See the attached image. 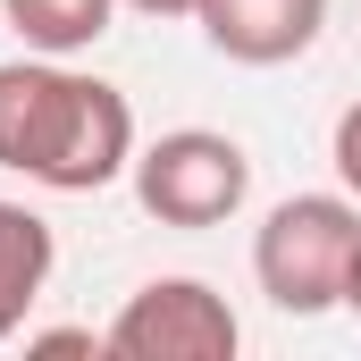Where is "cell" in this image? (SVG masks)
Here are the masks:
<instances>
[{"instance_id": "52a82bcc", "label": "cell", "mask_w": 361, "mask_h": 361, "mask_svg": "<svg viewBox=\"0 0 361 361\" xmlns=\"http://www.w3.org/2000/svg\"><path fill=\"white\" fill-rule=\"evenodd\" d=\"M0 17H8V34H17L25 51L76 59V51H92V42L109 34L118 0H0Z\"/></svg>"}, {"instance_id": "5b68a950", "label": "cell", "mask_w": 361, "mask_h": 361, "mask_svg": "<svg viewBox=\"0 0 361 361\" xmlns=\"http://www.w3.org/2000/svg\"><path fill=\"white\" fill-rule=\"evenodd\" d=\"M193 25H202V42H210L219 59H235V68H286V59H302V51L319 42L328 0H202Z\"/></svg>"}, {"instance_id": "277c9868", "label": "cell", "mask_w": 361, "mask_h": 361, "mask_svg": "<svg viewBox=\"0 0 361 361\" xmlns=\"http://www.w3.org/2000/svg\"><path fill=\"white\" fill-rule=\"evenodd\" d=\"M101 345L118 361H235L244 319L227 311V294L210 277H152L118 302Z\"/></svg>"}, {"instance_id": "7a4b0ae2", "label": "cell", "mask_w": 361, "mask_h": 361, "mask_svg": "<svg viewBox=\"0 0 361 361\" xmlns=\"http://www.w3.org/2000/svg\"><path fill=\"white\" fill-rule=\"evenodd\" d=\"M361 252V202L336 193H286L261 235H252V277L286 319H319V311H345V269Z\"/></svg>"}, {"instance_id": "8fae6325", "label": "cell", "mask_w": 361, "mask_h": 361, "mask_svg": "<svg viewBox=\"0 0 361 361\" xmlns=\"http://www.w3.org/2000/svg\"><path fill=\"white\" fill-rule=\"evenodd\" d=\"M345 311L361 319V252H353V269H345Z\"/></svg>"}, {"instance_id": "8992f818", "label": "cell", "mask_w": 361, "mask_h": 361, "mask_svg": "<svg viewBox=\"0 0 361 361\" xmlns=\"http://www.w3.org/2000/svg\"><path fill=\"white\" fill-rule=\"evenodd\" d=\"M51 261H59L51 219H42V210H25V202H0V345H8V336L25 328V311L42 302Z\"/></svg>"}, {"instance_id": "9c48e42d", "label": "cell", "mask_w": 361, "mask_h": 361, "mask_svg": "<svg viewBox=\"0 0 361 361\" xmlns=\"http://www.w3.org/2000/svg\"><path fill=\"white\" fill-rule=\"evenodd\" d=\"M25 345H34V353H109L92 328H42V336H25Z\"/></svg>"}, {"instance_id": "30bf717a", "label": "cell", "mask_w": 361, "mask_h": 361, "mask_svg": "<svg viewBox=\"0 0 361 361\" xmlns=\"http://www.w3.org/2000/svg\"><path fill=\"white\" fill-rule=\"evenodd\" d=\"M118 8H135V17H160V25H177V17H193L202 0H118Z\"/></svg>"}, {"instance_id": "3957f363", "label": "cell", "mask_w": 361, "mask_h": 361, "mask_svg": "<svg viewBox=\"0 0 361 361\" xmlns=\"http://www.w3.org/2000/svg\"><path fill=\"white\" fill-rule=\"evenodd\" d=\"M126 177H135V202L160 227H227L252 202V152L219 126H177V135L135 143Z\"/></svg>"}, {"instance_id": "6da1fadb", "label": "cell", "mask_w": 361, "mask_h": 361, "mask_svg": "<svg viewBox=\"0 0 361 361\" xmlns=\"http://www.w3.org/2000/svg\"><path fill=\"white\" fill-rule=\"evenodd\" d=\"M0 169L42 193H101L135 169V101L76 59H0Z\"/></svg>"}, {"instance_id": "ba28073f", "label": "cell", "mask_w": 361, "mask_h": 361, "mask_svg": "<svg viewBox=\"0 0 361 361\" xmlns=\"http://www.w3.org/2000/svg\"><path fill=\"white\" fill-rule=\"evenodd\" d=\"M328 160H336V185L361 202V101L336 109V135H328Z\"/></svg>"}]
</instances>
